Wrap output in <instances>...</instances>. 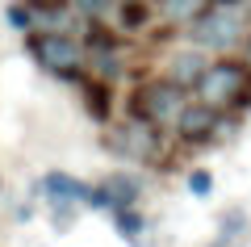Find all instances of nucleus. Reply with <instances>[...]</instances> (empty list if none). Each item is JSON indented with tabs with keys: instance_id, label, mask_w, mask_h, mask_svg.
Instances as JSON below:
<instances>
[{
	"instance_id": "a211bd4d",
	"label": "nucleus",
	"mask_w": 251,
	"mask_h": 247,
	"mask_svg": "<svg viewBox=\"0 0 251 247\" xmlns=\"http://www.w3.org/2000/svg\"><path fill=\"white\" fill-rule=\"evenodd\" d=\"M72 4H75V9L84 13V17H92V21H100V17H105L109 9H117L113 0H72Z\"/></svg>"
},
{
	"instance_id": "39448f33",
	"label": "nucleus",
	"mask_w": 251,
	"mask_h": 247,
	"mask_svg": "<svg viewBox=\"0 0 251 247\" xmlns=\"http://www.w3.org/2000/svg\"><path fill=\"white\" fill-rule=\"evenodd\" d=\"M109 147H113L117 155L134 159V164H155V159L163 155V130H155L151 122H143V117L130 113L113 134H109Z\"/></svg>"
},
{
	"instance_id": "20e7f679",
	"label": "nucleus",
	"mask_w": 251,
	"mask_h": 247,
	"mask_svg": "<svg viewBox=\"0 0 251 247\" xmlns=\"http://www.w3.org/2000/svg\"><path fill=\"white\" fill-rule=\"evenodd\" d=\"M184 105H188V92H184V88H176L168 76H163V80H147V84H138L134 97H130V113L143 117V122H151L155 130H172Z\"/></svg>"
},
{
	"instance_id": "f8f14e48",
	"label": "nucleus",
	"mask_w": 251,
	"mask_h": 247,
	"mask_svg": "<svg viewBox=\"0 0 251 247\" xmlns=\"http://www.w3.org/2000/svg\"><path fill=\"white\" fill-rule=\"evenodd\" d=\"M113 226H117V235H122L126 243H143L147 218L138 214V205H122V210H113Z\"/></svg>"
},
{
	"instance_id": "2eb2a0df",
	"label": "nucleus",
	"mask_w": 251,
	"mask_h": 247,
	"mask_svg": "<svg viewBox=\"0 0 251 247\" xmlns=\"http://www.w3.org/2000/svg\"><path fill=\"white\" fill-rule=\"evenodd\" d=\"M184 185H188V193H193V197H209V193H214V176H209L205 168H193Z\"/></svg>"
},
{
	"instance_id": "423d86ee",
	"label": "nucleus",
	"mask_w": 251,
	"mask_h": 247,
	"mask_svg": "<svg viewBox=\"0 0 251 247\" xmlns=\"http://www.w3.org/2000/svg\"><path fill=\"white\" fill-rule=\"evenodd\" d=\"M138 197H143V185H138V176H130V172H113V176H105L100 185L88 189V201L92 210H122V205H138Z\"/></svg>"
},
{
	"instance_id": "6ab92c4d",
	"label": "nucleus",
	"mask_w": 251,
	"mask_h": 247,
	"mask_svg": "<svg viewBox=\"0 0 251 247\" xmlns=\"http://www.w3.org/2000/svg\"><path fill=\"white\" fill-rule=\"evenodd\" d=\"M247 63H251V38H247Z\"/></svg>"
},
{
	"instance_id": "f03ea898",
	"label": "nucleus",
	"mask_w": 251,
	"mask_h": 247,
	"mask_svg": "<svg viewBox=\"0 0 251 247\" xmlns=\"http://www.w3.org/2000/svg\"><path fill=\"white\" fill-rule=\"evenodd\" d=\"M243 34H247V9L239 0H209L205 13L188 26L197 51H230L243 42Z\"/></svg>"
},
{
	"instance_id": "f257e3e1",
	"label": "nucleus",
	"mask_w": 251,
	"mask_h": 247,
	"mask_svg": "<svg viewBox=\"0 0 251 247\" xmlns=\"http://www.w3.org/2000/svg\"><path fill=\"white\" fill-rule=\"evenodd\" d=\"M193 97L201 105H209L214 113H234V109L251 105V63L247 59H218L205 67V76L197 80Z\"/></svg>"
},
{
	"instance_id": "0eeeda50",
	"label": "nucleus",
	"mask_w": 251,
	"mask_h": 247,
	"mask_svg": "<svg viewBox=\"0 0 251 247\" xmlns=\"http://www.w3.org/2000/svg\"><path fill=\"white\" fill-rule=\"evenodd\" d=\"M176 138L184 142V147H197V142H209L218 130H222V113H214L209 105H201V101H188L184 109H180L176 117Z\"/></svg>"
},
{
	"instance_id": "9d476101",
	"label": "nucleus",
	"mask_w": 251,
	"mask_h": 247,
	"mask_svg": "<svg viewBox=\"0 0 251 247\" xmlns=\"http://www.w3.org/2000/svg\"><path fill=\"white\" fill-rule=\"evenodd\" d=\"M209 0H159V17L168 26H193V21L205 13Z\"/></svg>"
},
{
	"instance_id": "7ed1b4c3",
	"label": "nucleus",
	"mask_w": 251,
	"mask_h": 247,
	"mask_svg": "<svg viewBox=\"0 0 251 247\" xmlns=\"http://www.w3.org/2000/svg\"><path fill=\"white\" fill-rule=\"evenodd\" d=\"M29 55H34V63L42 71H50V76L59 80H84L88 76V55H84V46L75 42L72 34H29Z\"/></svg>"
},
{
	"instance_id": "dca6fc26",
	"label": "nucleus",
	"mask_w": 251,
	"mask_h": 247,
	"mask_svg": "<svg viewBox=\"0 0 251 247\" xmlns=\"http://www.w3.org/2000/svg\"><path fill=\"white\" fill-rule=\"evenodd\" d=\"M75 214H80V205H50V226L54 230H72Z\"/></svg>"
},
{
	"instance_id": "ddd939ff",
	"label": "nucleus",
	"mask_w": 251,
	"mask_h": 247,
	"mask_svg": "<svg viewBox=\"0 0 251 247\" xmlns=\"http://www.w3.org/2000/svg\"><path fill=\"white\" fill-rule=\"evenodd\" d=\"M243 230H247V210H226L222 218H218V239H243Z\"/></svg>"
},
{
	"instance_id": "4468645a",
	"label": "nucleus",
	"mask_w": 251,
	"mask_h": 247,
	"mask_svg": "<svg viewBox=\"0 0 251 247\" xmlns=\"http://www.w3.org/2000/svg\"><path fill=\"white\" fill-rule=\"evenodd\" d=\"M117 21H122V29H138L147 21V9L138 4V0H130V4H117Z\"/></svg>"
},
{
	"instance_id": "9b49d317",
	"label": "nucleus",
	"mask_w": 251,
	"mask_h": 247,
	"mask_svg": "<svg viewBox=\"0 0 251 247\" xmlns=\"http://www.w3.org/2000/svg\"><path fill=\"white\" fill-rule=\"evenodd\" d=\"M84 109H88L92 122H109V113H113V105H109V84L105 80H84Z\"/></svg>"
},
{
	"instance_id": "6e6552de",
	"label": "nucleus",
	"mask_w": 251,
	"mask_h": 247,
	"mask_svg": "<svg viewBox=\"0 0 251 247\" xmlns=\"http://www.w3.org/2000/svg\"><path fill=\"white\" fill-rule=\"evenodd\" d=\"M42 193L50 205H84L88 201V185L75 176H67V172H46L42 176Z\"/></svg>"
},
{
	"instance_id": "f3484780",
	"label": "nucleus",
	"mask_w": 251,
	"mask_h": 247,
	"mask_svg": "<svg viewBox=\"0 0 251 247\" xmlns=\"http://www.w3.org/2000/svg\"><path fill=\"white\" fill-rule=\"evenodd\" d=\"M9 26L34 34V9H29V4H13V9H9Z\"/></svg>"
},
{
	"instance_id": "1a4fd4ad",
	"label": "nucleus",
	"mask_w": 251,
	"mask_h": 247,
	"mask_svg": "<svg viewBox=\"0 0 251 247\" xmlns=\"http://www.w3.org/2000/svg\"><path fill=\"white\" fill-rule=\"evenodd\" d=\"M205 67H209V63H205V55H201V51H180L176 59L168 63V80L176 84V88L193 92V88H197V80L205 76Z\"/></svg>"
},
{
	"instance_id": "aec40b11",
	"label": "nucleus",
	"mask_w": 251,
	"mask_h": 247,
	"mask_svg": "<svg viewBox=\"0 0 251 247\" xmlns=\"http://www.w3.org/2000/svg\"><path fill=\"white\" fill-rule=\"evenodd\" d=\"M113 4H130V0H113Z\"/></svg>"
}]
</instances>
